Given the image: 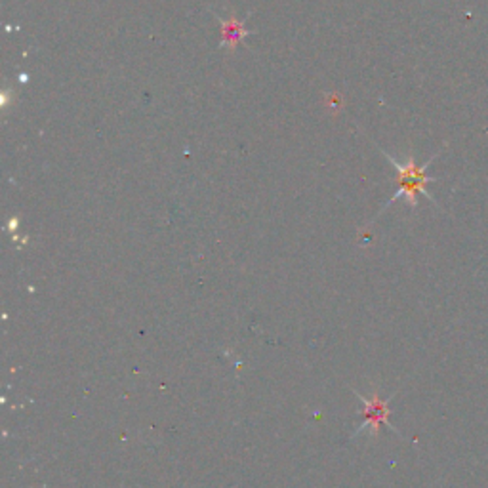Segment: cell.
Returning <instances> with one entry per match:
<instances>
[{
	"mask_svg": "<svg viewBox=\"0 0 488 488\" xmlns=\"http://www.w3.org/2000/svg\"><path fill=\"white\" fill-rule=\"evenodd\" d=\"M386 156H388V161L393 164V168L397 170V183H399V189L395 191L393 199L388 203V206L393 204L397 199H401V196H404L406 203L411 204V208H416L418 206V195H424V196H428L431 203H435V199L426 189L428 183L435 181L431 176H428V166L431 164L433 158H429V161L424 166H418L412 156H408L404 163H399L397 158L389 156L388 153H386Z\"/></svg>",
	"mask_w": 488,
	"mask_h": 488,
	"instance_id": "6da1fadb",
	"label": "cell"
},
{
	"mask_svg": "<svg viewBox=\"0 0 488 488\" xmlns=\"http://www.w3.org/2000/svg\"><path fill=\"white\" fill-rule=\"evenodd\" d=\"M220 23H221V33H223V44H226L228 50H235L236 44H239L243 41V36L246 35L244 31V23L239 21V20H235L233 16H229V20L226 18H220Z\"/></svg>",
	"mask_w": 488,
	"mask_h": 488,
	"instance_id": "3957f363",
	"label": "cell"
},
{
	"mask_svg": "<svg viewBox=\"0 0 488 488\" xmlns=\"http://www.w3.org/2000/svg\"><path fill=\"white\" fill-rule=\"evenodd\" d=\"M357 397L361 399V414H363V426L357 429V435L363 431H371L372 437L380 433V429L388 426L389 429L397 431L389 424V416H391V408H389V399H381L380 393H372L371 397H364V395L357 393Z\"/></svg>",
	"mask_w": 488,
	"mask_h": 488,
	"instance_id": "7a4b0ae2",
	"label": "cell"
}]
</instances>
